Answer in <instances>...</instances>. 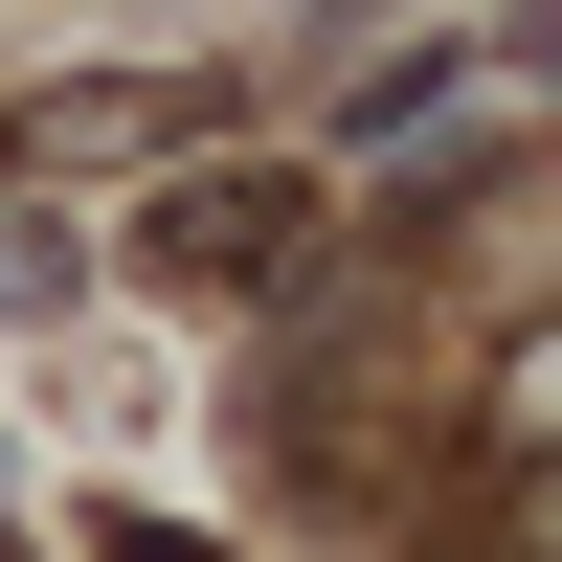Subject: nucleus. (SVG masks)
<instances>
[{"mask_svg": "<svg viewBox=\"0 0 562 562\" xmlns=\"http://www.w3.org/2000/svg\"><path fill=\"white\" fill-rule=\"evenodd\" d=\"M293 248V180H203V203H158V270L180 293H225V270H270Z\"/></svg>", "mask_w": 562, "mask_h": 562, "instance_id": "nucleus-1", "label": "nucleus"}, {"mask_svg": "<svg viewBox=\"0 0 562 562\" xmlns=\"http://www.w3.org/2000/svg\"><path fill=\"white\" fill-rule=\"evenodd\" d=\"M113 562H203V540H180V518H113Z\"/></svg>", "mask_w": 562, "mask_h": 562, "instance_id": "nucleus-2", "label": "nucleus"}]
</instances>
